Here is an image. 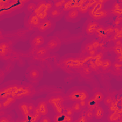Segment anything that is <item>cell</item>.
Here are the masks:
<instances>
[{"label":"cell","mask_w":122,"mask_h":122,"mask_svg":"<svg viewBox=\"0 0 122 122\" xmlns=\"http://www.w3.org/2000/svg\"><path fill=\"white\" fill-rule=\"evenodd\" d=\"M113 51L115 53L118 55L122 54V46H115L113 47Z\"/></svg>","instance_id":"cell-30"},{"label":"cell","mask_w":122,"mask_h":122,"mask_svg":"<svg viewBox=\"0 0 122 122\" xmlns=\"http://www.w3.org/2000/svg\"><path fill=\"white\" fill-rule=\"evenodd\" d=\"M112 65L111 62L109 60H105L102 61V69L105 70L109 68Z\"/></svg>","instance_id":"cell-25"},{"label":"cell","mask_w":122,"mask_h":122,"mask_svg":"<svg viewBox=\"0 0 122 122\" xmlns=\"http://www.w3.org/2000/svg\"><path fill=\"white\" fill-rule=\"evenodd\" d=\"M99 105L98 102L96 101L93 98L90 99L87 102V106L89 109V110L93 111L95 108Z\"/></svg>","instance_id":"cell-14"},{"label":"cell","mask_w":122,"mask_h":122,"mask_svg":"<svg viewBox=\"0 0 122 122\" xmlns=\"http://www.w3.org/2000/svg\"><path fill=\"white\" fill-rule=\"evenodd\" d=\"M69 98L72 101L79 102L88 99V93L83 90H77L71 92L69 95Z\"/></svg>","instance_id":"cell-2"},{"label":"cell","mask_w":122,"mask_h":122,"mask_svg":"<svg viewBox=\"0 0 122 122\" xmlns=\"http://www.w3.org/2000/svg\"><path fill=\"white\" fill-rule=\"evenodd\" d=\"M98 27V24L95 22H92L89 23L87 26L86 32L89 35H92L97 28Z\"/></svg>","instance_id":"cell-9"},{"label":"cell","mask_w":122,"mask_h":122,"mask_svg":"<svg viewBox=\"0 0 122 122\" xmlns=\"http://www.w3.org/2000/svg\"><path fill=\"white\" fill-rule=\"evenodd\" d=\"M28 22L30 25L32 26L33 27H38V26L40 24V19L36 14H34L30 17Z\"/></svg>","instance_id":"cell-8"},{"label":"cell","mask_w":122,"mask_h":122,"mask_svg":"<svg viewBox=\"0 0 122 122\" xmlns=\"http://www.w3.org/2000/svg\"><path fill=\"white\" fill-rule=\"evenodd\" d=\"M9 122V121L5 117H3V118H1L0 120V122Z\"/></svg>","instance_id":"cell-40"},{"label":"cell","mask_w":122,"mask_h":122,"mask_svg":"<svg viewBox=\"0 0 122 122\" xmlns=\"http://www.w3.org/2000/svg\"><path fill=\"white\" fill-rule=\"evenodd\" d=\"M17 88L15 87H10L5 89L3 92H0V98L5 99L6 97H8L10 94L13 95L17 90Z\"/></svg>","instance_id":"cell-5"},{"label":"cell","mask_w":122,"mask_h":122,"mask_svg":"<svg viewBox=\"0 0 122 122\" xmlns=\"http://www.w3.org/2000/svg\"><path fill=\"white\" fill-rule=\"evenodd\" d=\"M72 121L71 116H68L66 114H60L56 115L54 117L55 122H71Z\"/></svg>","instance_id":"cell-6"},{"label":"cell","mask_w":122,"mask_h":122,"mask_svg":"<svg viewBox=\"0 0 122 122\" xmlns=\"http://www.w3.org/2000/svg\"><path fill=\"white\" fill-rule=\"evenodd\" d=\"M9 50V45L6 42H2L0 44V52L1 56L7 54Z\"/></svg>","instance_id":"cell-15"},{"label":"cell","mask_w":122,"mask_h":122,"mask_svg":"<svg viewBox=\"0 0 122 122\" xmlns=\"http://www.w3.org/2000/svg\"><path fill=\"white\" fill-rule=\"evenodd\" d=\"M87 121V119L85 115H82L81 117H80L77 121L78 122H86Z\"/></svg>","instance_id":"cell-35"},{"label":"cell","mask_w":122,"mask_h":122,"mask_svg":"<svg viewBox=\"0 0 122 122\" xmlns=\"http://www.w3.org/2000/svg\"><path fill=\"white\" fill-rule=\"evenodd\" d=\"M28 108H29V109L30 111H32L34 109V107L33 105L32 104H31V103L29 104L28 105Z\"/></svg>","instance_id":"cell-39"},{"label":"cell","mask_w":122,"mask_h":122,"mask_svg":"<svg viewBox=\"0 0 122 122\" xmlns=\"http://www.w3.org/2000/svg\"><path fill=\"white\" fill-rule=\"evenodd\" d=\"M38 108L41 116H45L47 114L48 109L47 104L44 102H41L38 104Z\"/></svg>","instance_id":"cell-7"},{"label":"cell","mask_w":122,"mask_h":122,"mask_svg":"<svg viewBox=\"0 0 122 122\" xmlns=\"http://www.w3.org/2000/svg\"><path fill=\"white\" fill-rule=\"evenodd\" d=\"M108 119L111 122H115L117 121L119 119V116L117 114L115 113H113L111 114L109 117Z\"/></svg>","instance_id":"cell-27"},{"label":"cell","mask_w":122,"mask_h":122,"mask_svg":"<svg viewBox=\"0 0 122 122\" xmlns=\"http://www.w3.org/2000/svg\"><path fill=\"white\" fill-rule=\"evenodd\" d=\"M93 47L92 44H88L86 46V50L88 51H91L92 50Z\"/></svg>","instance_id":"cell-37"},{"label":"cell","mask_w":122,"mask_h":122,"mask_svg":"<svg viewBox=\"0 0 122 122\" xmlns=\"http://www.w3.org/2000/svg\"><path fill=\"white\" fill-rule=\"evenodd\" d=\"M30 76L31 78L33 79H37L39 75L38 71L36 69H32L31 70L29 73Z\"/></svg>","instance_id":"cell-24"},{"label":"cell","mask_w":122,"mask_h":122,"mask_svg":"<svg viewBox=\"0 0 122 122\" xmlns=\"http://www.w3.org/2000/svg\"><path fill=\"white\" fill-rule=\"evenodd\" d=\"M85 115H86V117L87 119H92V118L94 116L93 112H92V111L89 110L85 113Z\"/></svg>","instance_id":"cell-32"},{"label":"cell","mask_w":122,"mask_h":122,"mask_svg":"<svg viewBox=\"0 0 122 122\" xmlns=\"http://www.w3.org/2000/svg\"><path fill=\"white\" fill-rule=\"evenodd\" d=\"M79 103L82 109L84 108L87 106V102L85 100H83L79 102Z\"/></svg>","instance_id":"cell-34"},{"label":"cell","mask_w":122,"mask_h":122,"mask_svg":"<svg viewBox=\"0 0 122 122\" xmlns=\"http://www.w3.org/2000/svg\"><path fill=\"white\" fill-rule=\"evenodd\" d=\"M104 113V110L101 107L98 106L93 110L94 116L97 119L102 118L103 116Z\"/></svg>","instance_id":"cell-10"},{"label":"cell","mask_w":122,"mask_h":122,"mask_svg":"<svg viewBox=\"0 0 122 122\" xmlns=\"http://www.w3.org/2000/svg\"><path fill=\"white\" fill-rule=\"evenodd\" d=\"M36 53L39 57H42L47 53V50L43 47H41L37 49Z\"/></svg>","instance_id":"cell-21"},{"label":"cell","mask_w":122,"mask_h":122,"mask_svg":"<svg viewBox=\"0 0 122 122\" xmlns=\"http://www.w3.org/2000/svg\"><path fill=\"white\" fill-rule=\"evenodd\" d=\"M112 67L115 71L117 72L121 71L122 70V63L115 62L112 64Z\"/></svg>","instance_id":"cell-23"},{"label":"cell","mask_w":122,"mask_h":122,"mask_svg":"<svg viewBox=\"0 0 122 122\" xmlns=\"http://www.w3.org/2000/svg\"><path fill=\"white\" fill-rule=\"evenodd\" d=\"M52 26V23L51 20H46L42 21L38 27V29L41 32H44L50 29Z\"/></svg>","instance_id":"cell-4"},{"label":"cell","mask_w":122,"mask_h":122,"mask_svg":"<svg viewBox=\"0 0 122 122\" xmlns=\"http://www.w3.org/2000/svg\"><path fill=\"white\" fill-rule=\"evenodd\" d=\"M65 0H59L57 1L56 2L54 3V6L56 9H59L60 7H62V5L65 3Z\"/></svg>","instance_id":"cell-29"},{"label":"cell","mask_w":122,"mask_h":122,"mask_svg":"<svg viewBox=\"0 0 122 122\" xmlns=\"http://www.w3.org/2000/svg\"><path fill=\"white\" fill-rule=\"evenodd\" d=\"M79 15V11L77 9H72L68 13V16L71 19H75L77 18Z\"/></svg>","instance_id":"cell-16"},{"label":"cell","mask_w":122,"mask_h":122,"mask_svg":"<svg viewBox=\"0 0 122 122\" xmlns=\"http://www.w3.org/2000/svg\"><path fill=\"white\" fill-rule=\"evenodd\" d=\"M15 101V99L13 98V97H8L3 103V105L4 107H7L10 104L12 103Z\"/></svg>","instance_id":"cell-26"},{"label":"cell","mask_w":122,"mask_h":122,"mask_svg":"<svg viewBox=\"0 0 122 122\" xmlns=\"http://www.w3.org/2000/svg\"><path fill=\"white\" fill-rule=\"evenodd\" d=\"M64 112L65 114H66V115L70 116H71L74 113V111H73L72 108H65L64 109Z\"/></svg>","instance_id":"cell-31"},{"label":"cell","mask_w":122,"mask_h":122,"mask_svg":"<svg viewBox=\"0 0 122 122\" xmlns=\"http://www.w3.org/2000/svg\"><path fill=\"white\" fill-rule=\"evenodd\" d=\"M122 42L120 41H118L116 42V45L117 46H121Z\"/></svg>","instance_id":"cell-41"},{"label":"cell","mask_w":122,"mask_h":122,"mask_svg":"<svg viewBox=\"0 0 122 122\" xmlns=\"http://www.w3.org/2000/svg\"><path fill=\"white\" fill-rule=\"evenodd\" d=\"M52 7V4L50 3L42 2L36 8L34 13L40 20H44L48 15V10Z\"/></svg>","instance_id":"cell-1"},{"label":"cell","mask_w":122,"mask_h":122,"mask_svg":"<svg viewBox=\"0 0 122 122\" xmlns=\"http://www.w3.org/2000/svg\"><path fill=\"white\" fill-rule=\"evenodd\" d=\"M33 111V113L32 114H33L32 115L33 116V118L35 119V121H36L41 118V113L38 107L35 108Z\"/></svg>","instance_id":"cell-22"},{"label":"cell","mask_w":122,"mask_h":122,"mask_svg":"<svg viewBox=\"0 0 122 122\" xmlns=\"http://www.w3.org/2000/svg\"><path fill=\"white\" fill-rule=\"evenodd\" d=\"M29 93V91L27 88L24 87H20L16 91V92L13 95V96H25L28 94Z\"/></svg>","instance_id":"cell-11"},{"label":"cell","mask_w":122,"mask_h":122,"mask_svg":"<svg viewBox=\"0 0 122 122\" xmlns=\"http://www.w3.org/2000/svg\"><path fill=\"white\" fill-rule=\"evenodd\" d=\"M61 14V11L59 9H54L50 12V16L52 18H56Z\"/></svg>","instance_id":"cell-20"},{"label":"cell","mask_w":122,"mask_h":122,"mask_svg":"<svg viewBox=\"0 0 122 122\" xmlns=\"http://www.w3.org/2000/svg\"><path fill=\"white\" fill-rule=\"evenodd\" d=\"M40 122H51V120L47 116H44L41 119Z\"/></svg>","instance_id":"cell-38"},{"label":"cell","mask_w":122,"mask_h":122,"mask_svg":"<svg viewBox=\"0 0 122 122\" xmlns=\"http://www.w3.org/2000/svg\"><path fill=\"white\" fill-rule=\"evenodd\" d=\"M93 98L98 102H101L104 99V95L101 92H97L94 94Z\"/></svg>","instance_id":"cell-17"},{"label":"cell","mask_w":122,"mask_h":122,"mask_svg":"<svg viewBox=\"0 0 122 122\" xmlns=\"http://www.w3.org/2000/svg\"><path fill=\"white\" fill-rule=\"evenodd\" d=\"M84 1H69L65 3L64 4V9L66 10H70L71 8L74 9V7H81L83 4L82 3Z\"/></svg>","instance_id":"cell-3"},{"label":"cell","mask_w":122,"mask_h":122,"mask_svg":"<svg viewBox=\"0 0 122 122\" xmlns=\"http://www.w3.org/2000/svg\"><path fill=\"white\" fill-rule=\"evenodd\" d=\"M103 102L106 105V106H110L112 103V99L111 96H107L106 97L105 99H103Z\"/></svg>","instance_id":"cell-28"},{"label":"cell","mask_w":122,"mask_h":122,"mask_svg":"<svg viewBox=\"0 0 122 122\" xmlns=\"http://www.w3.org/2000/svg\"><path fill=\"white\" fill-rule=\"evenodd\" d=\"M19 107L23 116L26 117L29 114L30 111L28 108V105L25 102L21 103L20 104Z\"/></svg>","instance_id":"cell-13"},{"label":"cell","mask_w":122,"mask_h":122,"mask_svg":"<svg viewBox=\"0 0 122 122\" xmlns=\"http://www.w3.org/2000/svg\"><path fill=\"white\" fill-rule=\"evenodd\" d=\"M115 61L116 62H119V63H122V57L121 55H118L115 58Z\"/></svg>","instance_id":"cell-36"},{"label":"cell","mask_w":122,"mask_h":122,"mask_svg":"<svg viewBox=\"0 0 122 122\" xmlns=\"http://www.w3.org/2000/svg\"><path fill=\"white\" fill-rule=\"evenodd\" d=\"M58 45L57 41L54 39H51L50 40L48 43H47V46L50 49H54L55 48L57 47Z\"/></svg>","instance_id":"cell-18"},{"label":"cell","mask_w":122,"mask_h":122,"mask_svg":"<svg viewBox=\"0 0 122 122\" xmlns=\"http://www.w3.org/2000/svg\"><path fill=\"white\" fill-rule=\"evenodd\" d=\"M44 42V39L41 35H38L35 37L32 41V43L34 46H38L42 45Z\"/></svg>","instance_id":"cell-12"},{"label":"cell","mask_w":122,"mask_h":122,"mask_svg":"<svg viewBox=\"0 0 122 122\" xmlns=\"http://www.w3.org/2000/svg\"><path fill=\"white\" fill-rule=\"evenodd\" d=\"M35 5L34 3H30L28 6V10L30 11H32L36 9Z\"/></svg>","instance_id":"cell-33"},{"label":"cell","mask_w":122,"mask_h":122,"mask_svg":"<svg viewBox=\"0 0 122 122\" xmlns=\"http://www.w3.org/2000/svg\"><path fill=\"white\" fill-rule=\"evenodd\" d=\"M71 108L74 111V112H75L77 113L80 112L82 110V108L79 103V102H75L73 103Z\"/></svg>","instance_id":"cell-19"}]
</instances>
